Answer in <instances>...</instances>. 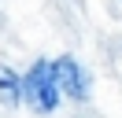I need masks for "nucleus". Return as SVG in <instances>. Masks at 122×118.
<instances>
[{
    "instance_id": "nucleus-2",
    "label": "nucleus",
    "mask_w": 122,
    "mask_h": 118,
    "mask_svg": "<svg viewBox=\"0 0 122 118\" xmlns=\"http://www.w3.org/2000/svg\"><path fill=\"white\" fill-rule=\"evenodd\" d=\"M52 70H56L59 96H70V100H85V96H89V74L81 70V63H78L74 55L52 59Z\"/></svg>"
},
{
    "instance_id": "nucleus-1",
    "label": "nucleus",
    "mask_w": 122,
    "mask_h": 118,
    "mask_svg": "<svg viewBox=\"0 0 122 118\" xmlns=\"http://www.w3.org/2000/svg\"><path fill=\"white\" fill-rule=\"evenodd\" d=\"M22 96L41 114H52V111L59 107V85H56L52 59H37V63L30 66V74L22 78Z\"/></svg>"
},
{
    "instance_id": "nucleus-3",
    "label": "nucleus",
    "mask_w": 122,
    "mask_h": 118,
    "mask_svg": "<svg viewBox=\"0 0 122 118\" xmlns=\"http://www.w3.org/2000/svg\"><path fill=\"white\" fill-rule=\"evenodd\" d=\"M0 100L4 103H19L22 100V78L11 66H0Z\"/></svg>"
}]
</instances>
